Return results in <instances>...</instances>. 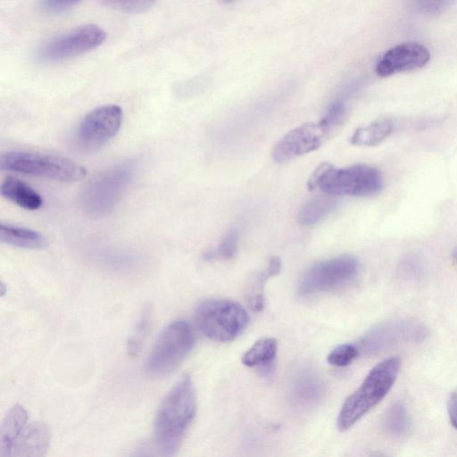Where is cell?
<instances>
[{
	"label": "cell",
	"mask_w": 457,
	"mask_h": 457,
	"mask_svg": "<svg viewBox=\"0 0 457 457\" xmlns=\"http://www.w3.org/2000/svg\"><path fill=\"white\" fill-rule=\"evenodd\" d=\"M0 190L4 197L23 209L35 211L43 204L41 195L28 184L16 178L6 177L2 181Z\"/></svg>",
	"instance_id": "9a60e30c"
},
{
	"label": "cell",
	"mask_w": 457,
	"mask_h": 457,
	"mask_svg": "<svg viewBox=\"0 0 457 457\" xmlns=\"http://www.w3.org/2000/svg\"><path fill=\"white\" fill-rule=\"evenodd\" d=\"M196 412V395L189 375H184L167 393L154 420V439L162 454L174 455Z\"/></svg>",
	"instance_id": "6da1fadb"
},
{
	"label": "cell",
	"mask_w": 457,
	"mask_h": 457,
	"mask_svg": "<svg viewBox=\"0 0 457 457\" xmlns=\"http://www.w3.org/2000/svg\"><path fill=\"white\" fill-rule=\"evenodd\" d=\"M2 170L43 177L62 182L81 180L85 168L67 158L29 151H11L2 154Z\"/></svg>",
	"instance_id": "8992f818"
},
{
	"label": "cell",
	"mask_w": 457,
	"mask_h": 457,
	"mask_svg": "<svg viewBox=\"0 0 457 457\" xmlns=\"http://www.w3.org/2000/svg\"><path fill=\"white\" fill-rule=\"evenodd\" d=\"M447 411L452 426L457 429V389L450 395L447 403Z\"/></svg>",
	"instance_id": "f546056e"
},
{
	"label": "cell",
	"mask_w": 457,
	"mask_h": 457,
	"mask_svg": "<svg viewBox=\"0 0 457 457\" xmlns=\"http://www.w3.org/2000/svg\"><path fill=\"white\" fill-rule=\"evenodd\" d=\"M360 270L358 261L351 255H341L310 267L302 276L298 292L309 295L334 290L353 280Z\"/></svg>",
	"instance_id": "9c48e42d"
},
{
	"label": "cell",
	"mask_w": 457,
	"mask_h": 457,
	"mask_svg": "<svg viewBox=\"0 0 457 457\" xmlns=\"http://www.w3.org/2000/svg\"><path fill=\"white\" fill-rule=\"evenodd\" d=\"M395 124L389 119L376 120L358 128L351 137V144L359 146H375L386 139L394 131Z\"/></svg>",
	"instance_id": "ffe728a7"
},
{
	"label": "cell",
	"mask_w": 457,
	"mask_h": 457,
	"mask_svg": "<svg viewBox=\"0 0 457 457\" xmlns=\"http://www.w3.org/2000/svg\"><path fill=\"white\" fill-rule=\"evenodd\" d=\"M137 164L126 161L104 170L85 187L80 204L89 216L99 217L110 212L126 192L133 179Z\"/></svg>",
	"instance_id": "277c9868"
},
{
	"label": "cell",
	"mask_w": 457,
	"mask_h": 457,
	"mask_svg": "<svg viewBox=\"0 0 457 457\" xmlns=\"http://www.w3.org/2000/svg\"><path fill=\"white\" fill-rule=\"evenodd\" d=\"M237 243L238 233L236 229H231L226 234L216 249L208 251L204 254V259L206 261L214 259L229 260L237 253Z\"/></svg>",
	"instance_id": "603a6c76"
},
{
	"label": "cell",
	"mask_w": 457,
	"mask_h": 457,
	"mask_svg": "<svg viewBox=\"0 0 457 457\" xmlns=\"http://www.w3.org/2000/svg\"><path fill=\"white\" fill-rule=\"evenodd\" d=\"M28 414L21 405L12 406L6 413L0 428V457H9L11 448L27 425Z\"/></svg>",
	"instance_id": "2e32d148"
},
{
	"label": "cell",
	"mask_w": 457,
	"mask_h": 457,
	"mask_svg": "<svg viewBox=\"0 0 457 457\" xmlns=\"http://www.w3.org/2000/svg\"><path fill=\"white\" fill-rule=\"evenodd\" d=\"M106 5L117 10L137 13L151 8L158 0H101Z\"/></svg>",
	"instance_id": "484cf974"
},
{
	"label": "cell",
	"mask_w": 457,
	"mask_h": 457,
	"mask_svg": "<svg viewBox=\"0 0 457 457\" xmlns=\"http://www.w3.org/2000/svg\"><path fill=\"white\" fill-rule=\"evenodd\" d=\"M82 0H39V8L45 13L63 12L79 4Z\"/></svg>",
	"instance_id": "83f0119b"
},
{
	"label": "cell",
	"mask_w": 457,
	"mask_h": 457,
	"mask_svg": "<svg viewBox=\"0 0 457 457\" xmlns=\"http://www.w3.org/2000/svg\"><path fill=\"white\" fill-rule=\"evenodd\" d=\"M150 318V311L146 308L141 314V317L138 320V322L137 323L136 328L127 343L129 355L134 357L139 353L145 335L148 331Z\"/></svg>",
	"instance_id": "cb8c5ba5"
},
{
	"label": "cell",
	"mask_w": 457,
	"mask_h": 457,
	"mask_svg": "<svg viewBox=\"0 0 457 457\" xmlns=\"http://www.w3.org/2000/svg\"><path fill=\"white\" fill-rule=\"evenodd\" d=\"M345 106L342 102H334L327 111L325 116L320 120L331 133L336 131L344 122Z\"/></svg>",
	"instance_id": "4316f807"
},
{
	"label": "cell",
	"mask_w": 457,
	"mask_h": 457,
	"mask_svg": "<svg viewBox=\"0 0 457 457\" xmlns=\"http://www.w3.org/2000/svg\"><path fill=\"white\" fill-rule=\"evenodd\" d=\"M360 349L352 344H343L335 347L328 355V362L335 367H345L359 355Z\"/></svg>",
	"instance_id": "d4e9b609"
},
{
	"label": "cell",
	"mask_w": 457,
	"mask_h": 457,
	"mask_svg": "<svg viewBox=\"0 0 457 457\" xmlns=\"http://www.w3.org/2000/svg\"><path fill=\"white\" fill-rule=\"evenodd\" d=\"M308 188L316 187L335 196H370L383 188L381 172L375 167L358 164L346 168H336L323 162L311 175Z\"/></svg>",
	"instance_id": "3957f363"
},
{
	"label": "cell",
	"mask_w": 457,
	"mask_h": 457,
	"mask_svg": "<svg viewBox=\"0 0 457 457\" xmlns=\"http://www.w3.org/2000/svg\"><path fill=\"white\" fill-rule=\"evenodd\" d=\"M321 394V380L312 369L303 368L293 378L291 398L297 405L310 407L317 403Z\"/></svg>",
	"instance_id": "5bb4252c"
},
{
	"label": "cell",
	"mask_w": 457,
	"mask_h": 457,
	"mask_svg": "<svg viewBox=\"0 0 457 457\" xmlns=\"http://www.w3.org/2000/svg\"><path fill=\"white\" fill-rule=\"evenodd\" d=\"M237 0H220V2L224 3V4H231V3H234Z\"/></svg>",
	"instance_id": "1f68e13d"
},
{
	"label": "cell",
	"mask_w": 457,
	"mask_h": 457,
	"mask_svg": "<svg viewBox=\"0 0 457 457\" xmlns=\"http://www.w3.org/2000/svg\"><path fill=\"white\" fill-rule=\"evenodd\" d=\"M50 430L42 422L26 425L14 441L9 457H41L49 447Z\"/></svg>",
	"instance_id": "4fadbf2b"
},
{
	"label": "cell",
	"mask_w": 457,
	"mask_h": 457,
	"mask_svg": "<svg viewBox=\"0 0 457 457\" xmlns=\"http://www.w3.org/2000/svg\"><path fill=\"white\" fill-rule=\"evenodd\" d=\"M337 204L338 200L335 195L326 194L315 196L302 206L298 222L303 226L314 225L331 213Z\"/></svg>",
	"instance_id": "d6986e66"
},
{
	"label": "cell",
	"mask_w": 457,
	"mask_h": 457,
	"mask_svg": "<svg viewBox=\"0 0 457 457\" xmlns=\"http://www.w3.org/2000/svg\"><path fill=\"white\" fill-rule=\"evenodd\" d=\"M430 59L428 49L417 42H404L387 50L376 65V73L380 77L420 69Z\"/></svg>",
	"instance_id": "7c38bea8"
},
{
	"label": "cell",
	"mask_w": 457,
	"mask_h": 457,
	"mask_svg": "<svg viewBox=\"0 0 457 457\" xmlns=\"http://www.w3.org/2000/svg\"><path fill=\"white\" fill-rule=\"evenodd\" d=\"M195 335L185 320L169 324L159 335L147 358L145 370L151 377L172 372L194 346Z\"/></svg>",
	"instance_id": "52a82bcc"
},
{
	"label": "cell",
	"mask_w": 457,
	"mask_h": 457,
	"mask_svg": "<svg viewBox=\"0 0 457 457\" xmlns=\"http://www.w3.org/2000/svg\"><path fill=\"white\" fill-rule=\"evenodd\" d=\"M195 320L199 330L217 342L235 339L249 323V316L244 307L226 299L201 302L195 308Z\"/></svg>",
	"instance_id": "5b68a950"
},
{
	"label": "cell",
	"mask_w": 457,
	"mask_h": 457,
	"mask_svg": "<svg viewBox=\"0 0 457 457\" xmlns=\"http://www.w3.org/2000/svg\"><path fill=\"white\" fill-rule=\"evenodd\" d=\"M122 119V109L116 104H105L91 111L76 130L75 147L82 153L98 151L117 134Z\"/></svg>",
	"instance_id": "ba28073f"
},
{
	"label": "cell",
	"mask_w": 457,
	"mask_h": 457,
	"mask_svg": "<svg viewBox=\"0 0 457 457\" xmlns=\"http://www.w3.org/2000/svg\"><path fill=\"white\" fill-rule=\"evenodd\" d=\"M332 133L320 122H308L292 129L275 145L272 156L286 162L318 149Z\"/></svg>",
	"instance_id": "8fae6325"
},
{
	"label": "cell",
	"mask_w": 457,
	"mask_h": 457,
	"mask_svg": "<svg viewBox=\"0 0 457 457\" xmlns=\"http://www.w3.org/2000/svg\"><path fill=\"white\" fill-rule=\"evenodd\" d=\"M278 343L275 338L262 337L245 352L242 363L250 368H258L266 373L272 370L277 355Z\"/></svg>",
	"instance_id": "e0dca14e"
},
{
	"label": "cell",
	"mask_w": 457,
	"mask_h": 457,
	"mask_svg": "<svg viewBox=\"0 0 457 457\" xmlns=\"http://www.w3.org/2000/svg\"><path fill=\"white\" fill-rule=\"evenodd\" d=\"M382 427L390 436L400 437L406 434L410 427L409 415L401 401L393 403L386 411L382 419Z\"/></svg>",
	"instance_id": "7402d4cb"
},
{
	"label": "cell",
	"mask_w": 457,
	"mask_h": 457,
	"mask_svg": "<svg viewBox=\"0 0 457 457\" xmlns=\"http://www.w3.org/2000/svg\"><path fill=\"white\" fill-rule=\"evenodd\" d=\"M400 366L399 358L390 357L370 370L361 386L344 402L337 420L339 430L349 429L386 397L397 378Z\"/></svg>",
	"instance_id": "7a4b0ae2"
},
{
	"label": "cell",
	"mask_w": 457,
	"mask_h": 457,
	"mask_svg": "<svg viewBox=\"0 0 457 457\" xmlns=\"http://www.w3.org/2000/svg\"><path fill=\"white\" fill-rule=\"evenodd\" d=\"M453 259L457 264V248H455L454 251L453 252Z\"/></svg>",
	"instance_id": "4dcf8cb0"
},
{
	"label": "cell",
	"mask_w": 457,
	"mask_h": 457,
	"mask_svg": "<svg viewBox=\"0 0 457 457\" xmlns=\"http://www.w3.org/2000/svg\"><path fill=\"white\" fill-rule=\"evenodd\" d=\"M280 269V259L278 256H272L267 267L255 278L248 296L250 306L255 312H260L264 307L263 289L267 280L278 274Z\"/></svg>",
	"instance_id": "44dd1931"
},
{
	"label": "cell",
	"mask_w": 457,
	"mask_h": 457,
	"mask_svg": "<svg viewBox=\"0 0 457 457\" xmlns=\"http://www.w3.org/2000/svg\"><path fill=\"white\" fill-rule=\"evenodd\" d=\"M0 240L2 243L26 249H43L47 245L46 238L39 232L5 224L0 225Z\"/></svg>",
	"instance_id": "ac0fdd59"
},
{
	"label": "cell",
	"mask_w": 457,
	"mask_h": 457,
	"mask_svg": "<svg viewBox=\"0 0 457 457\" xmlns=\"http://www.w3.org/2000/svg\"><path fill=\"white\" fill-rule=\"evenodd\" d=\"M455 0H414L417 8L425 12L438 14L446 11Z\"/></svg>",
	"instance_id": "f1b7e54d"
},
{
	"label": "cell",
	"mask_w": 457,
	"mask_h": 457,
	"mask_svg": "<svg viewBox=\"0 0 457 457\" xmlns=\"http://www.w3.org/2000/svg\"><path fill=\"white\" fill-rule=\"evenodd\" d=\"M105 38L106 33L99 26L83 25L46 41L36 56L44 63L60 62L98 47Z\"/></svg>",
	"instance_id": "30bf717a"
}]
</instances>
